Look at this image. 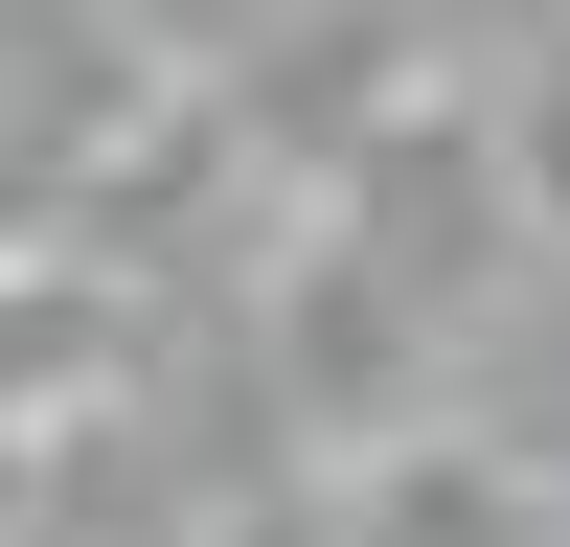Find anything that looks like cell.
<instances>
[{
  "mask_svg": "<svg viewBox=\"0 0 570 547\" xmlns=\"http://www.w3.org/2000/svg\"><path fill=\"white\" fill-rule=\"evenodd\" d=\"M320 228H343V251L389 274L434 342H456V319L525 274V228H548V206H525V137H502V91H411V115L365 137L343 182H320Z\"/></svg>",
  "mask_w": 570,
  "mask_h": 547,
  "instance_id": "1",
  "label": "cell"
},
{
  "mask_svg": "<svg viewBox=\"0 0 570 547\" xmlns=\"http://www.w3.org/2000/svg\"><path fill=\"white\" fill-rule=\"evenodd\" d=\"M252 365L297 388V434H320V456H411V388H434V319H411L389 274L343 251V228H297V251H274V297H252Z\"/></svg>",
  "mask_w": 570,
  "mask_h": 547,
  "instance_id": "2",
  "label": "cell"
},
{
  "mask_svg": "<svg viewBox=\"0 0 570 547\" xmlns=\"http://www.w3.org/2000/svg\"><path fill=\"white\" fill-rule=\"evenodd\" d=\"M343 525H365V547H548L570 501L502 479L480 434H411V456H365V479H343Z\"/></svg>",
  "mask_w": 570,
  "mask_h": 547,
  "instance_id": "3",
  "label": "cell"
},
{
  "mask_svg": "<svg viewBox=\"0 0 570 547\" xmlns=\"http://www.w3.org/2000/svg\"><path fill=\"white\" fill-rule=\"evenodd\" d=\"M502 137H525V206L570 228V23L525 46V69H502Z\"/></svg>",
  "mask_w": 570,
  "mask_h": 547,
  "instance_id": "4",
  "label": "cell"
}]
</instances>
